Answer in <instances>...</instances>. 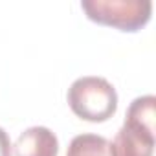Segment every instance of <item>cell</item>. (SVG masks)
<instances>
[{
	"mask_svg": "<svg viewBox=\"0 0 156 156\" xmlns=\"http://www.w3.org/2000/svg\"><path fill=\"white\" fill-rule=\"evenodd\" d=\"M0 156H13V145L9 134L0 127Z\"/></svg>",
	"mask_w": 156,
	"mask_h": 156,
	"instance_id": "cell-6",
	"label": "cell"
},
{
	"mask_svg": "<svg viewBox=\"0 0 156 156\" xmlns=\"http://www.w3.org/2000/svg\"><path fill=\"white\" fill-rule=\"evenodd\" d=\"M85 15L101 26L116 28L119 31H140L152 15L151 0H83Z\"/></svg>",
	"mask_w": 156,
	"mask_h": 156,
	"instance_id": "cell-2",
	"label": "cell"
},
{
	"mask_svg": "<svg viewBox=\"0 0 156 156\" xmlns=\"http://www.w3.org/2000/svg\"><path fill=\"white\" fill-rule=\"evenodd\" d=\"M72 112L90 123H103L118 110V92L110 81L98 75L75 79L66 94Z\"/></svg>",
	"mask_w": 156,
	"mask_h": 156,
	"instance_id": "cell-1",
	"label": "cell"
},
{
	"mask_svg": "<svg viewBox=\"0 0 156 156\" xmlns=\"http://www.w3.org/2000/svg\"><path fill=\"white\" fill-rule=\"evenodd\" d=\"M154 145V130L125 119L114 140L108 141V156H152Z\"/></svg>",
	"mask_w": 156,
	"mask_h": 156,
	"instance_id": "cell-3",
	"label": "cell"
},
{
	"mask_svg": "<svg viewBox=\"0 0 156 156\" xmlns=\"http://www.w3.org/2000/svg\"><path fill=\"white\" fill-rule=\"evenodd\" d=\"M15 156H57L59 140L48 127L35 125L20 132L13 145Z\"/></svg>",
	"mask_w": 156,
	"mask_h": 156,
	"instance_id": "cell-4",
	"label": "cell"
},
{
	"mask_svg": "<svg viewBox=\"0 0 156 156\" xmlns=\"http://www.w3.org/2000/svg\"><path fill=\"white\" fill-rule=\"evenodd\" d=\"M66 156H108V140L98 134H79L72 138Z\"/></svg>",
	"mask_w": 156,
	"mask_h": 156,
	"instance_id": "cell-5",
	"label": "cell"
}]
</instances>
